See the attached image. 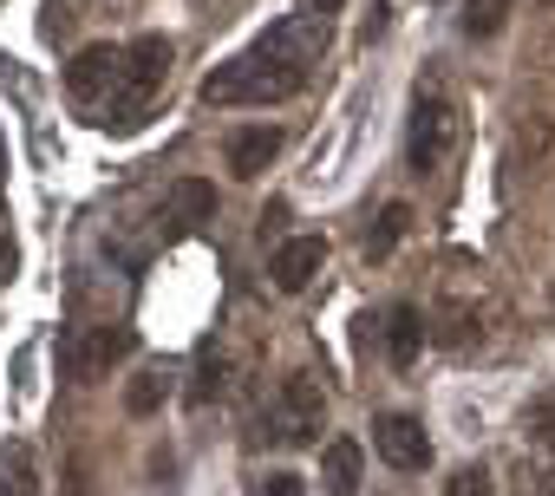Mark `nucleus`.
I'll use <instances>...</instances> for the list:
<instances>
[{
    "label": "nucleus",
    "instance_id": "obj_12",
    "mask_svg": "<svg viewBox=\"0 0 555 496\" xmlns=\"http://www.w3.org/2000/svg\"><path fill=\"white\" fill-rule=\"evenodd\" d=\"M405 235H412V203H386V209H379V222L366 229V262H386Z\"/></svg>",
    "mask_w": 555,
    "mask_h": 496
},
{
    "label": "nucleus",
    "instance_id": "obj_16",
    "mask_svg": "<svg viewBox=\"0 0 555 496\" xmlns=\"http://www.w3.org/2000/svg\"><path fill=\"white\" fill-rule=\"evenodd\" d=\"M164 392H170V386H164V373H144V379H131V386H125V412H131V418H151V412L164 405Z\"/></svg>",
    "mask_w": 555,
    "mask_h": 496
},
{
    "label": "nucleus",
    "instance_id": "obj_9",
    "mask_svg": "<svg viewBox=\"0 0 555 496\" xmlns=\"http://www.w3.org/2000/svg\"><path fill=\"white\" fill-rule=\"evenodd\" d=\"M274 151H282V131L274 125H235L222 144V164H229V177H261L274 164Z\"/></svg>",
    "mask_w": 555,
    "mask_h": 496
},
{
    "label": "nucleus",
    "instance_id": "obj_10",
    "mask_svg": "<svg viewBox=\"0 0 555 496\" xmlns=\"http://www.w3.org/2000/svg\"><path fill=\"white\" fill-rule=\"evenodd\" d=\"M360 477H366V451H360V438H327V451H321V483H327L334 496H353Z\"/></svg>",
    "mask_w": 555,
    "mask_h": 496
},
{
    "label": "nucleus",
    "instance_id": "obj_21",
    "mask_svg": "<svg viewBox=\"0 0 555 496\" xmlns=\"http://www.w3.org/2000/svg\"><path fill=\"white\" fill-rule=\"evenodd\" d=\"M301 8H308V14H321V21H327V14H340V8H347V0H301Z\"/></svg>",
    "mask_w": 555,
    "mask_h": 496
},
{
    "label": "nucleus",
    "instance_id": "obj_13",
    "mask_svg": "<svg viewBox=\"0 0 555 496\" xmlns=\"http://www.w3.org/2000/svg\"><path fill=\"white\" fill-rule=\"evenodd\" d=\"M509 14H516V0H464L457 27H464V40H496L509 27Z\"/></svg>",
    "mask_w": 555,
    "mask_h": 496
},
{
    "label": "nucleus",
    "instance_id": "obj_14",
    "mask_svg": "<svg viewBox=\"0 0 555 496\" xmlns=\"http://www.w3.org/2000/svg\"><path fill=\"white\" fill-rule=\"evenodd\" d=\"M209 216H216V183L190 177L170 190V222H209Z\"/></svg>",
    "mask_w": 555,
    "mask_h": 496
},
{
    "label": "nucleus",
    "instance_id": "obj_23",
    "mask_svg": "<svg viewBox=\"0 0 555 496\" xmlns=\"http://www.w3.org/2000/svg\"><path fill=\"white\" fill-rule=\"evenodd\" d=\"M0 164H8V144H0Z\"/></svg>",
    "mask_w": 555,
    "mask_h": 496
},
{
    "label": "nucleus",
    "instance_id": "obj_3",
    "mask_svg": "<svg viewBox=\"0 0 555 496\" xmlns=\"http://www.w3.org/2000/svg\"><path fill=\"white\" fill-rule=\"evenodd\" d=\"M321 425H327V399H321V386H314L308 373L282 379L274 405L261 412V431H268L274 444H288V451H301V444H321Z\"/></svg>",
    "mask_w": 555,
    "mask_h": 496
},
{
    "label": "nucleus",
    "instance_id": "obj_1",
    "mask_svg": "<svg viewBox=\"0 0 555 496\" xmlns=\"http://www.w3.org/2000/svg\"><path fill=\"white\" fill-rule=\"evenodd\" d=\"M321 47H327V27L314 14L274 21L255 47H242L203 79V105H288L295 92H308Z\"/></svg>",
    "mask_w": 555,
    "mask_h": 496
},
{
    "label": "nucleus",
    "instance_id": "obj_18",
    "mask_svg": "<svg viewBox=\"0 0 555 496\" xmlns=\"http://www.w3.org/2000/svg\"><path fill=\"white\" fill-rule=\"evenodd\" d=\"M216 392H222V360L203 353V366H196V379H190V405H209Z\"/></svg>",
    "mask_w": 555,
    "mask_h": 496
},
{
    "label": "nucleus",
    "instance_id": "obj_19",
    "mask_svg": "<svg viewBox=\"0 0 555 496\" xmlns=\"http://www.w3.org/2000/svg\"><path fill=\"white\" fill-rule=\"evenodd\" d=\"M444 496H490V470H483V464H464V470H451Z\"/></svg>",
    "mask_w": 555,
    "mask_h": 496
},
{
    "label": "nucleus",
    "instance_id": "obj_6",
    "mask_svg": "<svg viewBox=\"0 0 555 496\" xmlns=\"http://www.w3.org/2000/svg\"><path fill=\"white\" fill-rule=\"evenodd\" d=\"M373 451L392 470H425L431 464V438H425V425L412 412H379L373 418Z\"/></svg>",
    "mask_w": 555,
    "mask_h": 496
},
{
    "label": "nucleus",
    "instance_id": "obj_22",
    "mask_svg": "<svg viewBox=\"0 0 555 496\" xmlns=\"http://www.w3.org/2000/svg\"><path fill=\"white\" fill-rule=\"evenodd\" d=\"M0 496H21V490H8V483H0Z\"/></svg>",
    "mask_w": 555,
    "mask_h": 496
},
{
    "label": "nucleus",
    "instance_id": "obj_11",
    "mask_svg": "<svg viewBox=\"0 0 555 496\" xmlns=\"http://www.w3.org/2000/svg\"><path fill=\"white\" fill-rule=\"evenodd\" d=\"M379 327H386V360L405 373V366L418 360V347H425V314L399 301V308H386V321H379Z\"/></svg>",
    "mask_w": 555,
    "mask_h": 496
},
{
    "label": "nucleus",
    "instance_id": "obj_17",
    "mask_svg": "<svg viewBox=\"0 0 555 496\" xmlns=\"http://www.w3.org/2000/svg\"><path fill=\"white\" fill-rule=\"evenodd\" d=\"M470 327H477V314H470L464 301H444V308H438V340H444V347H464Z\"/></svg>",
    "mask_w": 555,
    "mask_h": 496
},
{
    "label": "nucleus",
    "instance_id": "obj_20",
    "mask_svg": "<svg viewBox=\"0 0 555 496\" xmlns=\"http://www.w3.org/2000/svg\"><path fill=\"white\" fill-rule=\"evenodd\" d=\"M261 496H301V477H295V470H274V477L261 483Z\"/></svg>",
    "mask_w": 555,
    "mask_h": 496
},
{
    "label": "nucleus",
    "instance_id": "obj_7",
    "mask_svg": "<svg viewBox=\"0 0 555 496\" xmlns=\"http://www.w3.org/2000/svg\"><path fill=\"white\" fill-rule=\"evenodd\" d=\"M118 60H125V47H86L73 66H66V92H73V105H105V92L118 86Z\"/></svg>",
    "mask_w": 555,
    "mask_h": 496
},
{
    "label": "nucleus",
    "instance_id": "obj_15",
    "mask_svg": "<svg viewBox=\"0 0 555 496\" xmlns=\"http://www.w3.org/2000/svg\"><path fill=\"white\" fill-rule=\"evenodd\" d=\"M522 438H529L535 451H548V457H555V392H548V399H535V405L522 412Z\"/></svg>",
    "mask_w": 555,
    "mask_h": 496
},
{
    "label": "nucleus",
    "instance_id": "obj_5",
    "mask_svg": "<svg viewBox=\"0 0 555 496\" xmlns=\"http://www.w3.org/2000/svg\"><path fill=\"white\" fill-rule=\"evenodd\" d=\"M131 353H138L131 327H73L66 347H60V366H66V379H99V373H112Z\"/></svg>",
    "mask_w": 555,
    "mask_h": 496
},
{
    "label": "nucleus",
    "instance_id": "obj_8",
    "mask_svg": "<svg viewBox=\"0 0 555 496\" xmlns=\"http://www.w3.org/2000/svg\"><path fill=\"white\" fill-rule=\"evenodd\" d=\"M321 262H327V242H321V235H288L282 248H274L268 275H274V288H282V295H301V288L321 275Z\"/></svg>",
    "mask_w": 555,
    "mask_h": 496
},
{
    "label": "nucleus",
    "instance_id": "obj_2",
    "mask_svg": "<svg viewBox=\"0 0 555 496\" xmlns=\"http://www.w3.org/2000/svg\"><path fill=\"white\" fill-rule=\"evenodd\" d=\"M164 79H170V40H164V34L131 40L125 60H118V86L105 92V125H138Z\"/></svg>",
    "mask_w": 555,
    "mask_h": 496
},
{
    "label": "nucleus",
    "instance_id": "obj_4",
    "mask_svg": "<svg viewBox=\"0 0 555 496\" xmlns=\"http://www.w3.org/2000/svg\"><path fill=\"white\" fill-rule=\"evenodd\" d=\"M451 144H457V112H451V99H444L438 86H418L412 125H405V164H412L418 177H431V170L451 157Z\"/></svg>",
    "mask_w": 555,
    "mask_h": 496
}]
</instances>
